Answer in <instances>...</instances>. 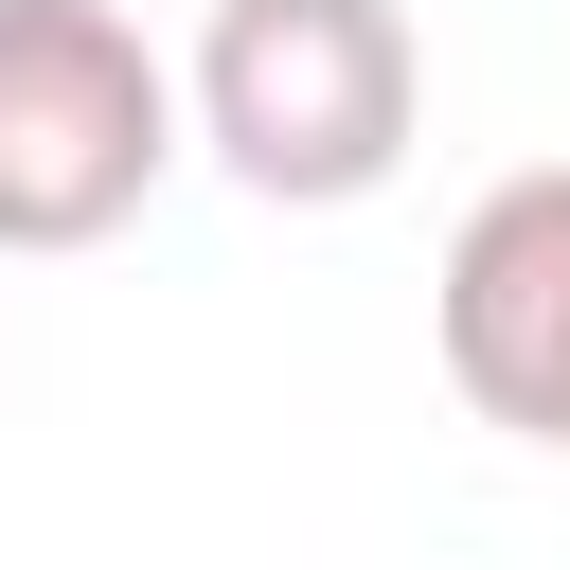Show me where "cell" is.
Segmentation results:
<instances>
[{
	"instance_id": "1",
	"label": "cell",
	"mask_w": 570,
	"mask_h": 570,
	"mask_svg": "<svg viewBox=\"0 0 570 570\" xmlns=\"http://www.w3.org/2000/svg\"><path fill=\"white\" fill-rule=\"evenodd\" d=\"M178 125L267 214H356L428 125V53H410L392 0H214V36L178 71Z\"/></svg>"
},
{
	"instance_id": "2",
	"label": "cell",
	"mask_w": 570,
	"mask_h": 570,
	"mask_svg": "<svg viewBox=\"0 0 570 570\" xmlns=\"http://www.w3.org/2000/svg\"><path fill=\"white\" fill-rule=\"evenodd\" d=\"M178 142V71L125 0H0V249H107Z\"/></svg>"
},
{
	"instance_id": "3",
	"label": "cell",
	"mask_w": 570,
	"mask_h": 570,
	"mask_svg": "<svg viewBox=\"0 0 570 570\" xmlns=\"http://www.w3.org/2000/svg\"><path fill=\"white\" fill-rule=\"evenodd\" d=\"M428 338H445V392L517 445L570 463V160L499 178L463 232H445V285H428Z\"/></svg>"
}]
</instances>
